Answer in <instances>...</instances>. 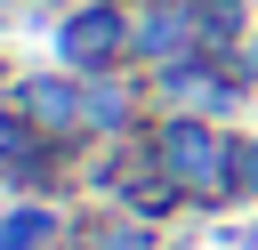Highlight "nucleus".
<instances>
[]
</instances>
